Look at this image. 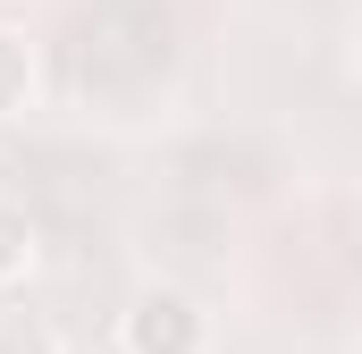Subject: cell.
I'll return each instance as SVG.
<instances>
[{
    "instance_id": "cell-3",
    "label": "cell",
    "mask_w": 362,
    "mask_h": 354,
    "mask_svg": "<svg viewBox=\"0 0 362 354\" xmlns=\"http://www.w3.org/2000/svg\"><path fill=\"white\" fill-rule=\"evenodd\" d=\"M0 354H59V338L34 312H0Z\"/></svg>"
},
{
    "instance_id": "cell-5",
    "label": "cell",
    "mask_w": 362,
    "mask_h": 354,
    "mask_svg": "<svg viewBox=\"0 0 362 354\" xmlns=\"http://www.w3.org/2000/svg\"><path fill=\"white\" fill-rule=\"evenodd\" d=\"M354 85H362V34H354Z\"/></svg>"
},
{
    "instance_id": "cell-1",
    "label": "cell",
    "mask_w": 362,
    "mask_h": 354,
    "mask_svg": "<svg viewBox=\"0 0 362 354\" xmlns=\"http://www.w3.org/2000/svg\"><path fill=\"white\" fill-rule=\"evenodd\" d=\"M118 346L127 354H202L211 346V312H202L185 287H144V295L118 312Z\"/></svg>"
},
{
    "instance_id": "cell-4",
    "label": "cell",
    "mask_w": 362,
    "mask_h": 354,
    "mask_svg": "<svg viewBox=\"0 0 362 354\" xmlns=\"http://www.w3.org/2000/svg\"><path fill=\"white\" fill-rule=\"evenodd\" d=\"M25 262H34V228H25V211L0 202V278H17Z\"/></svg>"
},
{
    "instance_id": "cell-2",
    "label": "cell",
    "mask_w": 362,
    "mask_h": 354,
    "mask_svg": "<svg viewBox=\"0 0 362 354\" xmlns=\"http://www.w3.org/2000/svg\"><path fill=\"white\" fill-rule=\"evenodd\" d=\"M34 101V42L17 25H0V118H17Z\"/></svg>"
}]
</instances>
